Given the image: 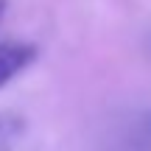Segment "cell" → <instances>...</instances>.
Returning <instances> with one entry per match:
<instances>
[{
    "label": "cell",
    "instance_id": "7a4b0ae2",
    "mask_svg": "<svg viewBox=\"0 0 151 151\" xmlns=\"http://www.w3.org/2000/svg\"><path fill=\"white\" fill-rule=\"evenodd\" d=\"M25 134V120L14 112H0V151H14Z\"/></svg>",
    "mask_w": 151,
    "mask_h": 151
},
{
    "label": "cell",
    "instance_id": "6da1fadb",
    "mask_svg": "<svg viewBox=\"0 0 151 151\" xmlns=\"http://www.w3.org/2000/svg\"><path fill=\"white\" fill-rule=\"evenodd\" d=\"M34 62H37V45L34 42H20V39L0 42V90L11 84Z\"/></svg>",
    "mask_w": 151,
    "mask_h": 151
},
{
    "label": "cell",
    "instance_id": "3957f363",
    "mask_svg": "<svg viewBox=\"0 0 151 151\" xmlns=\"http://www.w3.org/2000/svg\"><path fill=\"white\" fill-rule=\"evenodd\" d=\"M3 9H6V0H0V17H3Z\"/></svg>",
    "mask_w": 151,
    "mask_h": 151
}]
</instances>
